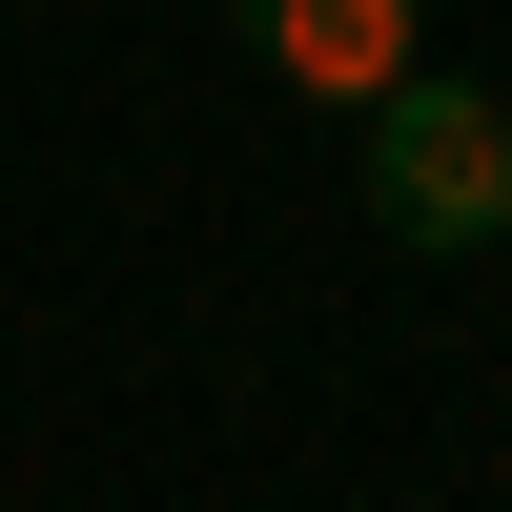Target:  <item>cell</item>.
<instances>
[{
    "instance_id": "obj_1",
    "label": "cell",
    "mask_w": 512,
    "mask_h": 512,
    "mask_svg": "<svg viewBox=\"0 0 512 512\" xmlns=\"http://www.w3.org/2000/svg\"><path fill=\"white\" fill-rule=\"evenodd\" d=\"M369 226L431 246V267H472V246H512V103L451 62H410L390 103H369Z\"/></svg>"
},
{
    "instance_id": "obj_2",
    "label": "cell",
    "mask_w": 512,
    "mask_h": 512,
    "mask_svg": "<svg viewBox=\"0 0 512 512\" xmlns=\"http://www.w3.org/2000/svg\"><path fill=\"white\" fill-rule=\"evenodd\" d=\"M226 41L267 82H308V103H349V123L410 82V0H226Z\"/></svg>"
}]
</instances>
